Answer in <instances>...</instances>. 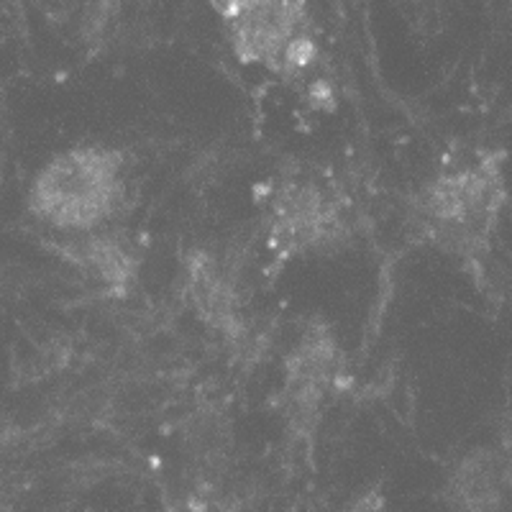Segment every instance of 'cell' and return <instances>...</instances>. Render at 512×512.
Masks as SVG:
<instances>
[{
  "instance_id": "obj_1",
  "label": "cell",
  "mask_w": 512,
  "mask_h": 512,
  "mask_svg": "<svg viewBox=\"0 0 512 512\" xmlns=\"http://www.w3.org/2000/svg\"><path fill=\"white\" fill-rule=\"evenodd\" d=\"M505 205V157L474 149L448 159L428 182L420 198V216L443 251L477 259L495 239Z\"/></svg>"
},
{
  "instance_id": "obj_2",
  "label": "cell",
  "mask_w": 512,
  "mask_h": 512,
  "mask_svg": "<svg viewBox=\"0 0 512 512\" xmlns=\"http://www.w3.org/2000/svg\"><path fill=\"white\" fill-rule=\"evenodd\" d=\"M126 195L123 162L113 149L77 146L54 154L29 190L34 218L62 233H93L116 216Z\"/></svg>"
},
{
  "instance_id": "obj_3",
  "label": "cell",
  "mask_w": 512,
  "mask_h": 512,
  "mask_svg": "<svg viewBox=\"0 0 512 512\" xmlns=\"http://www.w3.org/2000/svg\"><path fill=\"white\" fill-rule=\"evenodd\" d=\"M231 18L233 47L249 62L297 72L313 57L300 0H239Z\"/></svg>"
},
{
  "instance_id": "obj_4",
  "label": "cell",
  "mask_w": 512,
  "mask_h": 512,
  "mask_svg": "<svg viewBox=\"0 0 512 512\" xmlns=\"http://www.w3.org/2000/svg\"><path fill=\"white\" fill-rule=\"evenodd\" d=\"M338 233L336 208L318 187L297 185L287 192L277 205L274 216V236L292 246V249H310L320 241L333 239Z\"/></svg>"
}]
</instances>
